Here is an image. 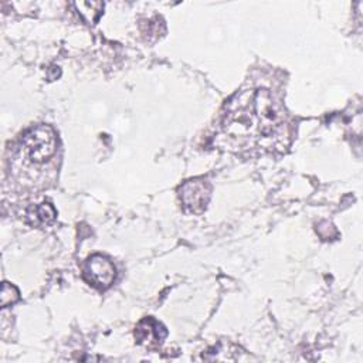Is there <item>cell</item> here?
<instances>
[{"mask_svg":"<svg viewBox=\"0 0 363 363\" xmlns=\"http://www.w3.org/2000/svg\"><path fill=\"white\" fill-rule=\"evenodd\" d=\"M282 125V112L267 89H247L227 105L224 130L238 139L269 136Z\"/></svg>","mask_w":363,"mask_h":363,"instance_id":"6da1fadb","label":"cell"},{"mask_svg":"<svg viewBox=\"0 0 363 363\" xmlns=\"http://www.w3.org/2000/svg\"><path fill=\"white\" fill-rule=\"evenodd\" d=\"M166 336H167L166 328L155 318H145L135 328V337H136L138 343H145V345L159 343L160 345Z\"/></svg>","mask_w":363,"mask_h":363,"instance_id":"5b68a950","label":"cell"},{"mask_svg":"<svg viewBox=\"0 0 363 363\" xmlns=\"http://www.w3.org/2000/svg\"><path fill=\"white\" fill-rule=\"evenodd\" d=\"M57 217V211L50 203H41L37 206H31L27 210V220L31 225L44 227L51 224Z\"/></svg>","mask_w":363,"mask_h":363,"instance_id":"8992f818","label":"cell"},{"mask_svg":"<svg viewBox=\"0 0 363 363\" xmlns=\"http://www.w3.org/2000/svg\"><path fill=\"white\" fill-rule=\"evenodd\" d=\"M211 191L213 187L206 179L194 177L186 180L179 187V197L182 200L184 210L193 214H201L210 203Z\"/></svg>","mask_w":363,"mask_h":363,"instance_id":"3957f363","label":"cell"},{"mask_svg":"<svg viewBox=\"0 0 363 363\" xmlns=\"http://www.w3.org/2000/svg\"><path fill=\"white\" fill-rule=\"evenodd\" d=\"M0 298H1V301H0L1 306L6 308V306H9V305H11V303H14V302H17L20 299V291L13 284L4 281L3 285H1V295H0Z\"/></svg>","mask_w":363,"mask_h":363,"instance_id":"52a82bcc","label":"cell"},{"mask_svg":"<svg viewBox=\"0 0 363 363\" xmlns=\"http://www.w3.org/2000/svg\"><path fill=\"white\" fill-rule=\"evenodd\" d=\"M82 275L89 285L104 291L113 284L116 278V268L105 255L94 254L86 258Z\"/></svg>","mask_w":363,"mask_h":363,"instance_id":"277c9868","label":"cell"},{"mask_svg":"<svg viewBox=\"0 0 363 363\" xmlns=\"http://www.w3.org/2000/svg\"><path fill=\"white\" fill-rule=\"evenodd\" d=\"M57 133L50 125H37L24 132L21 146L33 163H43L57 152Z\"/></svg>","mask_w":363,"mask_h":363,"instance_id":"7a4b0ae2","label":"cell"}]
</instances>
